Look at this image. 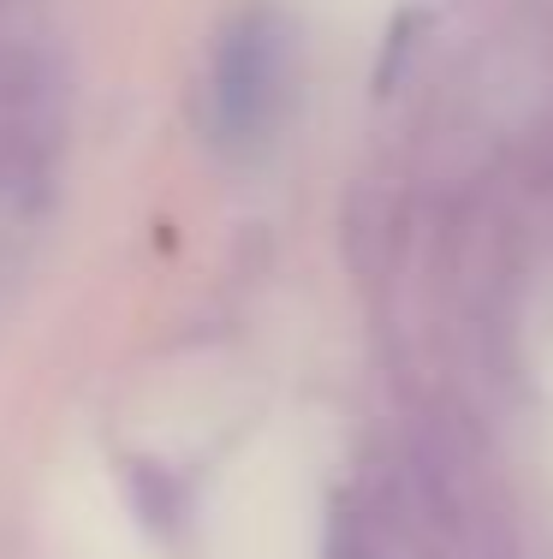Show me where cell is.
Masks as SVG:
<instances>
[{"instance_id":"obj_1","label":"cell","mask_w":553,"mask_h":559,"mask_svg":"<svg viewBox=\"0 0 553 559\" xmlns=\"http://www.w3.org/2000/svg\"><path fill=\"white\" fill-rule=\"evenodd\" d=\"M215 131L227 143H262L286 102V31L268 12H244L215 55Z\"/></svg>"}]
</instances>
